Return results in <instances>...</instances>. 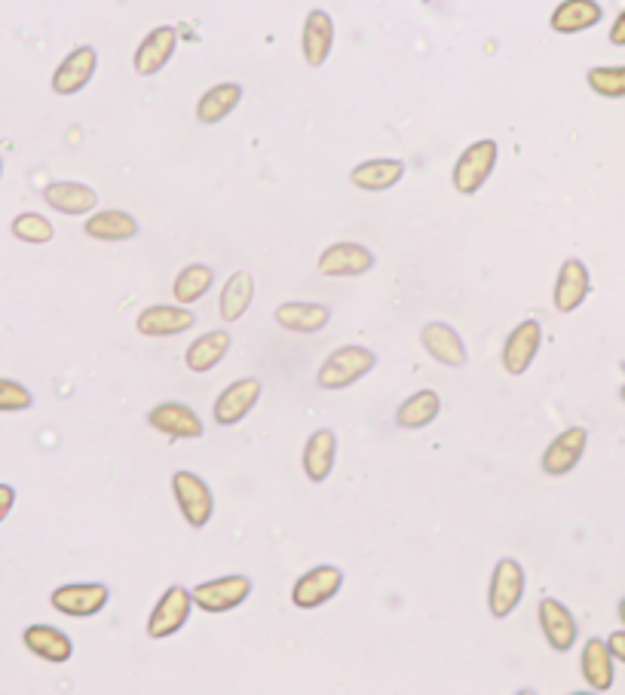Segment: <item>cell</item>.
I'll return each instance as SVG.
<instances>
[{
	"mask_svg": "<svg viewBox=\"0 0 625 695\" xmlns=\"http://www.w3.org/2000/svg\"><path fill=\"white\" fill-rule=\"evenodd\" d=\"M586 83L601 99H625V64H598V68H588Z\"/></svg>",
	"mask_w": 625,
	"mask_h": 695,
	"instance_id": "cell-34",
	"label": "cell"
},
{
	"mask_svg": "<svg viewBox=\"0 0 625 695\" xmlns=\"http://www.w3.org/2000/svg\"><path fill=\"white\" fill-rule=\"evenodd\" d=\"M607 646H611L613 658L625 665V632H613L611 637H607Z\"/></svg>",
	"mask_w": 625,
	"mask_h": 695,
	"instance_id": "cell-38",
	"label": "cell"
},
{
	"mask_svg": "<svg viewBox=\"0 0 625 695\" xmlns=\"http://www.w3.org/2000/svg\"><path fill=\"white\" fill-rule=\"evenodd\" d=\"M524 567L515 557H503L494 567L491 576V588H487V607L494 620H506L524 597Z\"/></svg>",
	"mask_w": 625,
	"mask_h": 695,
	"instance_id": "cell-3",
	"label": "cell"
},
{
	"mask_svg": "<svg viewBox=\"0 0 625 695\" xmlns=\"http://www.w3.org/2000/svg\"><path fill=\"white\" fill-rule=\"evenodd\" d=\"M108 597H111V588L104 582H71L50 594V604L64 616L90 620L95 613H102Z\"/></svg>",
	"mask_w": 625,
	"mask_h": 695,
	"instance_id": "cell-6",
	"label": "cell"
},
{
	"mask_svg": "<svg viewBox=\"0 0 625 695\" xmlns=\"http://www.w3.org/2000/svg\"><path fill=\"white\" fill-rule=\"evenodd\" d=\"M423 350L433 355L438 365L447 367H463L470 359H466V346H463V338L457 334V329H451L445 322H430L423 325L421 331Z\"/></svg>",
	"mask_w": 625,
	"mask_h": 695,
	"instance_id": "cell-20",
	"label": "cell"
},
{
	"mask_svg": "<svg viewBox=\"0 0 625 695\" xmlns=\"http://www.w3.org/2000/svg\"><path fill=\"white\" fill-rule=\"evenodd\" d=\"M95 68H99V52L92 50V47H77L56 68L52 92L56 95H77L95 77Z\"/></svg>",
	"mask_w": 625,
	"mask_h": 695,
	"instance_id": "cell-11",
	"label": "cell"
},
{
	"mask_svg": "<svg viewBox=\"0 0 625 695\" xmlns=\"http://www.w3.org/2000/svg\"><path fill=\"white\" fill-rule=\"evenodd\" d=\"M592 291V279H588V266L579 261V258H567L558 270V279H555V310L558 313H574L583 306V301Z\"/></svg>",
	"mask_w": 625,
	"mask_h": 695,
	"instance_id": "cell-17",
	"label": "cell"
},
{
	"mask_svg": "<svg viewBox=\"0 0 625 695\" xmlns=\"http://www.w3.org/2000/svg\"><path fill=\"white\" fill-rule=\"evenodd\" d=\"M191 594L193 607H200L203 613H230L252 594V580L249 576H221V580L193 585Z\"/></svg>",
	"mask_w": 625,
	"mask_h": 695,
	"instance_id": "cell-7",
	"label": "cell"
},
{
	"mask_svg": "<svg viewBox=\"0 0 625 695\" xmlns=\"http://www.w3.org/2000/svg\"><path fill=\"white\" fill-rule=\"evenodd\" d=\"M215 285V270L209 264H191L181 270L175 276V285H172V294L181 306L196 304L200 298L209 294V289Z\"/></svg>",
	"mask_w": 625,
	"mask_h": 695,
	"instance_id": "cell-33",
	"label": "cell"
},
{
	"mask_svg": "<svg viewBox=\"0 0 625 695\" xmlns=\"http://www.w3.org/2000/svg\"><path fill=\"white\" fill-rule=\"evenodd\" d=\"M13 236L28 242V245H47L56 236V228H52V221H47L38 212H22L13 221Z\"/></svg>",
	"mask_w": 625,
	"mask_h": 695,
	"instance_id": "cell-35",
	"label": "cell"
},
{
	"mask_svg": "<svg viewBox=\"0 0 625 695\" xmlns=\"http://www.w3.org/2000/svg\"><path fill=\"white\" fill-rule=\"evenodd\" d=\"M604 19L598 0H562L552 10L550 26L555 34H583Z\"/></svg>",
	"mask_w": 625,
	"mask_h": 695,
	"instance_id": "cell-22",
	"label": "cell"
},
{
	"mask_svg": "<svg viewBox=\"0 0 625 695\" xmlns=\"http://www.w3.org/2000/svg\"><path fill=\"white\" fill-rule=\"evenodd\" d=\"M442 414V399L435 390H421L409 395L396 411V423L402 430H423Z\"/></svg>",
	"mask_w": 625,
	"mask_h": 695,
	"instance_id": "cell-32",
	"label": "cell"
},
{
	"mask_svg": "<svg viewBox=\"0 0 625 695\" xmlns=\"http://www.w3.org/2000/svg\"><path fill=\"white\" fill-rule=\"evenodd\" d=\"M334 456H337V435L332 430L313 432L304 444L306 479L313 481V484H322V481L332 475Z\"/></svg>",
	"mask_w": 625,
	"mask_h": 695,
	"instance_id": "cell-27",
	"label": "cell"
},
{
	"mask_svg": "<svg viewBox=\"0 0 625 695\" xmlns=\"http://www.w3.org/2000/svg\"><path fill=\"white\" fill-rule=\"evenodd\" d=\"M43 200L62 215H90L92 209L99 205V193L90 184H80V181H52L43 188Z\"/></svg>",
	"mask_w": 625,
	"mask_h": 695,
	"instance_id": "cell-21",
	"label": "cell"
},
{
	"mask_svg": "<svg viewBox=\"0 0 625 695\" xmlns=\"http://www.w3.org/2000/svg\"><path fill=\"white\" fill-rule=\"evenodd\" d=\"M16 506V491L10 484H0V524L7 521V515L13 512Z\"/></svg>",
	"mask_w": 625,
	"mask_h": 695,
	"instance_id": "cell-37",
	"label": "cell"
},
{
	"mask_svg": "<svg viewBox=\"0 0 625 695\" xmlns=\"http://www.w3.org/2000/svg\"><path fill=\"white\" fill-rule=\"evenodd\" d=\"M22 641H26V646L34 656L43 658V662H52V665H62V662L74 656L71 637L59 632V628H52V625H28L26 632H22Z\"/></svg>",
	"mask_w": 625,
	"mask_h": 695,
	"instance_id": "cell-23",
	"label": "cell"
},
{
	"mask_svg": "<svg viewBox=\"0 0 625 695\" xmlns=\"http://www.w3.org/2000/svg\"><path fill=\"white\" fill-rule=\"evenodd\" d=\"M258 399H261V380L255 377L236 380V383H230L228 390L215 399L212 417H215L218 426H236L240 420H245L252 414V407L258 405Z\"/></svg>",
	"mask_w": 625,
	"mask_h": 695,
	"instance_id": "cell-9",
	"label": "cell"
},
{
	"mask_svg": "<svg viewBox=\"0 0 625 695\" xmlns=\"http://www.w3.org/2000/svg\"><path fill=\"white\" fill-rule=\"evenodd\" d=\"M34 405V395L28 386L16 383V380L0 377V414H16V411H28Z\"/></svg>",
	"mask_w": 625,
	"mask_h": 695,
	"instance_id": "cell-36",
	"label": "cell"
},
{
	"mask_svg": "<svg viewBox=\"0 0 625 695\" xmlns=\"http://www.w3.org/2000/svg\"><path fill=\"white\" fill-rule=\"evenodd\" d=\"M196 325V316L184 306H167L157 304L141 310L139 319H135V329L144 334V338H175V334H184Z\"/></svg>",
	"mask_w": 625,
	"mask_h": 695,
	"instance_id": "cell-16",
	"label": "cell"
},
{
	"mask_svg": "<svg viewBox=\"0 0 625 695\" xmlns=\"http://www.w3.org/2000/svg\"><path fill=\"white\" fill-rule=\"evenodd\" d=\"M0 175H3V160H0Z\"/></svg>",
	"mask_w": 625,
	"mask_h": 695,
	"instance_id": "cell-42",
	"label": "cell"
},
{
	"mask_svg": "<svg viewBox=\"0 0 625 695\" xmlns=\"http://www.w3.org/2000/svg\"><path fill=\"white\" fill-rule=\"evenodd\" d=\"M540 343H543V325L536 319H524L522 325H515L506 343H503V367H506V374H512V377L524 374L536 359V353H540Z\"/></svg>",
	"mask_w": 625,
	"mask_h": 695,
	"instance_id": "cell-12",
	"label": "cell"
},
{
	"mask_svg": "<svg viewBox=\"0 0 625 695\" xmlns=\"http://www.w3.org/2000/svg\"><path fill=\"white\" fill-rule=\"evenodd\" d=\"M243 102V87L240 83H218V87L205 89L196 102V120L203 127H215L224 117L236 111V104Z\"/></svg>",
	"mask_w": 625,
	"mask_h": 695,
	"instance_id": "cell-25",
	"label": "cell"
},
{
	"mask_svg": "<svg viewBox=\"0 0 625 695\" xmlns=\"http://www.w3.org/2000/svg\"><path fill=\"white\" fill-rule=\"evenodd\" d=\"M613 653L607 641L592 637L583 646V658H579V668H583V681L595 689V693H607L613 686Z\"/></svg>",
	"mask_w": 625,
	"mask_h": 695,
	"instance_id": "cell-26",
	"label": "cell"
},
{
	"mask_svg": "<svg viewBox=\"0 0 625 695\" xmlns=\"http://www.w3.org/2000/svg\"><path fill=\"white\" fill-rule=\"evenodd\" d=\"M179 50V31L172 26L153 28L148 38L141 40L139 50L132 56V68L139 77H153L160 74L169 64V59Z\"/></svg>",
	"mask_w": 625,
	"mask_h": 695,
	"instance_id": "cell-10",
	"label": "cell"
},
{
	"mask_svg": "<svg viewBox=\"0 0 625 695\" xmlns=\"http://www.w3.org/2000/svg\"><path fill=\"white\" fill-rule=\"evenodd\" d=\"M402 178H405L402 160H365L350 172V181L365 193H383V190L396 188Z\"/></svg>",
	"mask_w": 625,
	"mask_h": 695,
	"instance_id": "cell-24",
	"label": "cell"
},
{
	"mask_svg": "<svg viewBox=\"0 0 625 695\" xmlns=\"http://www.w3.org/2000/svg\"><path fill=\"white\" fill-rule=\"evenodd\" d=\"M611 43L613 47H625V10L616 16V22L611 26Z\"/></svg>",
	"mask_w": 625,
	"mask_h": 695,
	"instance_id": "cell-39",
	"label": "cell"
},
{
	"mask_svg": "<svg viewBox=\"0 0 625 695\" xmlns=\"http://www.w3.org/2000/svg\"><path fill=\"white\" fill-rule=\"evenodd\" d=\"M497 141L482 139L473 141L466 151L460 153L457 163H454V190L460 197H473L478 190L485 188V181L494 175V165H497Z\"/></svg>",
	"mask_w": 625,
	"mask_h": 695,
	"instance_id": "cell-2",
	"label": "cell"
},
{
	"mask_svg": "<svg viewBox=\"0 0 625 695\" xmlns=\"http://www.w3.org/2000/svg\"><path fill=\"white\" fill-rule=\"evenodd\" d=\"M374 365H377V355L365 350V346H341V350H334L322 362L320 374H316V386L329 392L346 390L356 380L365 377Z\"/></svg>",
	"mask_w": 625,
	"mask_h": 695,
	"instance_id": "cell-1",
	"label": "cell"
},
{
	"mask_svg": "<svg viewBox=\"0 0 625 695\" xmlns=\"http://www.w3.org/2000/svg\"><path fill=\"white\" fill-rule=\"evenodd\" d=\"M332 319V310L322 304H310V301H289V304L276 306V322L285 331H298V334H313L322 331Z\"/></svg>",
	"mask_w": 625,
	"mask_h": 695,
	"instance_id": "cell-28",
	"label": "cell"
},
{
	"mask_svg": "<svg viewBox=\"0 0 625 695\" xmlns=\"http://www.w3.org/2000/svg\"><path fill=\"white\" fill-rule=\"evenodd\" d=\"M228 350H230L228 331H205L203 338H196V341L188 346L184 365L191 367L193 374H205V371H212L215 365H221V359L228 355Z\"/></svg>",
	"mask_w": 625,
	"mask_h": 695,
	"instance_id": "cell-31",
	"label": "cell"
},
{
	"mask_svg": "<svg viewBox=\"0 0 625 695\" xmlns=\"http://www.w3.org/2000/svg\"><path fill=\"white\" fill-rule=\"evenodd\" d=\"M83 230H87V236L99 242H127L139 236V221L120 209H104V212H95L83 224Z\"/></svg>",
	"mask_w": 625,
	"mask_h": 695,
	"instance_id": "cell-30",
	"label": "cell"
},
{
	"mask_svg": "<svg viewBox=\"0 0 625 695\" xmlns=\"http://www.w3.org/2000/svg\"><path fill=\"white\" fill-rule=\"evenodd\" d=\"M341 588H344V573L332 564H322V567L306 570L304 576L294 582L292 604L298 610H316L329 604Z\"/></svg>",
	"mask_w": 625,
	"mask_h": 695,
	"instance_id": "cell-8",
	"label": "cell"
},
{
	"mask_svg": "<svg viewBox=\"0 0 625 695\" xmlns=\"http://www.w3.org/2000/svg\"><path fill=\"white\" fill-rule=\"evenodd\" d=\"M252 301H255V276L249 270H236L228 279V285L221 289V301H218L221 319L224 322H240L249 313Z\"/></svg>",
	"mask_w": 625,
	"mask_h": 695,
	"instance_id": "cell-29",
	"label": "cell"
},
{
	"mask_svg": "<svg viewBox=\"0 0 625 695\" xmlns=\"http://www.w3.org/2000/svg\"><path fill=\"white\" fill-rule=\"evenodd\" d=\"M619 399H623V402H625V386H623V390H619Z\"/></svg>",
	"mask_w": 625,
	"mask_h": 695,
	"instance_id": "cell-41",
	"label": "cell"
},
{
	"mask_svg": "<svg viewBox=\"0 0 625 695\" xmlns=\"http://www.w3.org/2000/svg\"><path fill=\"white\" fill-rule=\"evenodd\" d=\"M172 493H175V503H179L181 515L191 527H205L212 521V512H215V496L209 491L200 475L193 472H175L172 475Z\"/></svg>",
	"mask_w": 625,
	"mask_h": 695,
	"instance_id": "cell-4",
	"label": "cell"
},
{
	"mask_svg": "<svg viewBox=\"0 0 625 695\" xmlns=\"http://www.w3.org/2000/svg\"><path fill=\"white\" fill-rule=\"evenodd\" d=\"M536 616H540V628L546 634V641L555 653H571L576 644V637H579V628H576V620L571 610L564 607L562 601H555V597H543L540 601V610H536Z\"/></svg>",
	"mask_w": 625,
	"mask_h": 695,
	"instance_id": "cell-14",
	"label": "cell"
},
{
	"mask_svg": "<svg viewBox=\"0 0 625 695\" xmlns=\"http://www.w3.org/2000/svg\"><path fill=\"white\" fill-rule=\"evenodd\" d=\"M148 423L153 430L163 432L169 442H181V439H203V420L196 417V411H191L181 402H163L148 414Z\"/></svg>",
	"mask_w": 625,
	"mask_h": 695,
	"instance_id": "cell-15",
	"label": "cell"
},
{
	"mask_svg": "<svg viewBox=\"0 0 625 695\" xmlns=\"http://www.w3.org/2000/svg\"><path fill=\"white\" fill-rule=\"evenodd\" d=\"M586 444H588V432L583 426H571V430H564L555 442L546 447V454H543V472L546 475H567V472H574L579 466V460L586 454Z\"/></svg>",
	"mask_w": 625,
	"mask_h": 695,
	"instance_id": "cell-18",
	"label": "cell"
},
{
	"mask_svg": "<svg viewBox=\"0 0 625 695\" xmlns=\"http://www.w3.org/2000/svg\"><path fill=\"white\" fill-rule=\"evenodd\" d=\"M371 266H374V254L365 245H359V242H334L320 254L316 270H320L322 276L344 279L362 276V273H369Z\"/></svg>",
	"mask_w": 625,
	"mask_h": 695,
	"instance_id": "cell-13",
	"label": "cell"
},
{
	"mask_svg": "<svg viewBox=\"0 0 625 695\" xmlns=\"http://www.w3.org/2000/svg\"><path fill=\"white\" fill-rule=\"evenodd\" d=\"M619 622H623V628H625V597L619 601Z\"/></svg>",
	"mask_w": 625,
	"mask_h": 695,
	"instance_id": "cell-40",
	"label": "cell"
},
{
	"mask_svg": "<svg viewBox=\"0 0 625 695\" xmlns=\"http://www.w3.org/2000/svg\"><path fill=\"white\" fill-rule=\"evenodd\" d=\"M334 47V22L325 10H310L304 19V31H301V50H304V62L310 68H322L329 62Z\"/></svg>",
	"mask_w": 625,
	"mask_h": 695,
	"instance_id": "cell-19",
	"label": "cell"
},
{
	"mask_svg": "<svg viewBox=\"0 0 625 695\" xmlns=\"http://www.w3.org/2000/svg\"><path fill=\"white\" fill-rule=\"evenodd\" d=\"M193 610V594L184 585H172L163 592V597L157 601V607L151 610V620H148V637L153 641H167L172 634H179L184 628V622L191 620Z\"/></svg>",
	"mask_w": 625,
	"mask_h": 695,
	"instance_id": "cell-5",
	"label": "cell"
}]
</instances>
